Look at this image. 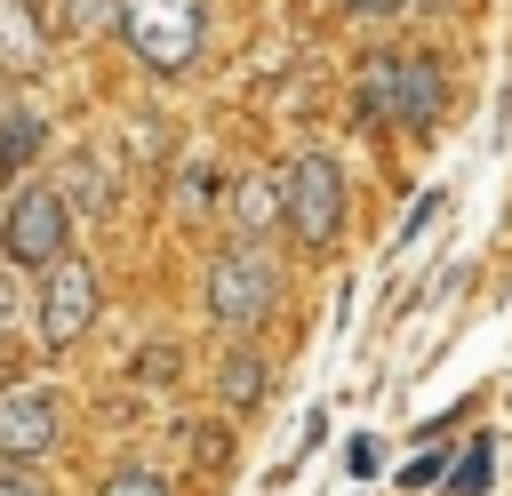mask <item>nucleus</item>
<instances>
[{
  "label": "nucleus",
  "instance_id": "1",
  "mask_svg": "<svg viewBox=\"0 0 512 496\" xmlns=\"http://www.w3.org/2000/svg\"><path fill=\"white\" fill-rule=\"evenodd\" d=\"M440 96H448L440 88V64L416 56V48H384V56L360 64V104L384 128H432L440 120Z\"/></svg>",
  "mask_w": 512,
  "mask_h": 496
},
{
  "label": "nucleus",
  "instance_id": "2",
  "mask_svg": "<svg viewBox=\"0 0 512 496\" xmlns=\"http://www.w3.org/2000/svg\"><path fill=\"white\" fill-rule=\"evenodd\" d=\"M112 24L144 72H184L200 56V32H208L200 0H112Z\"/></svg>",
  "mask_w": 512,
  "mask_h": 496
},
{
  "label": "nucleus",
  "instance_id": "3",
  "mask_svg": "<svg viewBox=\"0 0 512 496\" xmlns=\"http://www.w3.org/2000/svg\"><path fill=\"white\" fill-rule=\"evenodd\" d=\"M280 224L304 248H328L344 232V168L328 152H296L288 160V176H280Z\"/></svg>",
  "mask_w": 512,
  "mask_h": 496
},
{
  "label": "nucleus",
  "instance_id": "4",
  "mask_svg": "<svg viewBox=\"0 0 512 496\" xmlns=\"http://www.w3.org/2000/svg\"><path fill=\"white\" fill-rule=\"evenodd\" d=\"M272 288H280L272 248H264V240H232V248L208 264V320L240 336V328H256V320L272 312Z\"/></svg>",
  "mask_w": 512,
  "mask_h": 496
},
{
  "label": "nucleus",
  "instance_id": "5",
  "mask_svg": "<svg viewBox=\"0 0 512 496\" xmlns=\"http://www.w3.org/2000/svg\"><path fill=\"white\" fill-rule=\"evenodd\" d=\"M64 232H72V200L56 184H24L8 208H0V248L8 264H56L64 256Z\"/></svg>",
  "mask_w": 512,
  "mask_h": 496
},
{
  "label": "nucleus",
  "instance_id": "6",
  "mask_svg": "<svg viewBox=\"0 0 512 496\" xmlns=\"http://www.w3.org/2000/svg\"><path fill=\"white\" fill-rule=\"evenodd\" d=\"M88 320H96V264L64 248L56 264H40V344L64 352L88 336Z\"/></svg>",
  "mask_w": 512,
  "mask_h": 496
},
{
  "label": "nucleus",
  "instance_id": "7",
  "mask_svg": "<svg viewBox=\"0 0 512 496\" xmlns=\"http://www.w3.org/2000/svg\"><path fill=\"white\" fill-rule=\"evenodd\" d=\"M56 448V392L48 384H0V456L32 464Z\"/></svg>",
  "mask_w": 512,
  "mask_h": 496
},
{
  "label": "nucleus",
  "instance_id": "8",
  "mask_svg": "<svg viewBox=\"0 0 512 496\" xmlns=\"http://www.w3.org/2000/svg\"><path fill=\"white\" fill-rule=\"evenodd\" d=\"M232 224H240V240H264L280 224V176H248L232 192Z\"/></svg>",
  "mask_w": 512,
  "mask_h": 496
},
{
  "label": "nucleus",
  "instance_id": "9",
  "mask_svg": "<svg viewBox=\"0 0 512 496\" xmlns=\"http://www.w3.org/2000/svg\"><path fill=\"white\" fill-rule=\"evenodd\" d=\"M216 400H224V408H256V400H264V360H256V352H224Z\"/></svg>",
  "mask_w": 512,
  "mask_h": 496
},
{
  "label": "nucleus",
  "instance_id": "10",
  "mask_svg": "<svg viewBox=\"0 0 512 496\" xmlns=\"http://www.w3.org/2000/svg\"><path fill=\"white\" fill-rule=\"evenodd\" d=\"M40 144H48V128H40V112H24V104H16V112L0 120V168L16 176V168H24L32 152H40Z\"/></svg>",
  "mask_w": 512,
  "mask_h": 496
},
{
  "label": "nucleus",
  "instance_id": "11",
  "mask_svg": "<svg viewBox=\"0 0 512 496\" xmlns=\"http://www.w3.org/2000/svg\"><path fill=\"white\" fill-rule=\"evenodd\" d=\"M448 464H456V472H448V488H456V496H480V488L496 480V448H488V432H480V440H464Z\"/></svg>",
  "mask_w": 512,
  "mask_h": 496
},
{
  "label": "nucleus",
  "instance_id": "12",
  "mask_svg": "<svg viewBox=\"0 0 512 496\" xmlns=\"http://www.w3.org/2000/svg\"><path fill=\"white\" fill-rule=\"evenodd\" d=\"M96 496H168V480H160L152 464H112V472L96 480Z\"/></svg>",
  "mask_w": 512,
  "mask_h": 496
},
{
  "label": "nucleus",
  "instance_id": "13",
  "mask_svg": "<svg viewBox=\"0 0 512 496\" xmlns=\"http://www.w3.org/2000/svg\"><path fill=\"white\" fill-rule=\"evenodd\" d=\"M440 464H448V456H440V448H424V456H416L400 480H408V488H432V480H440Z\"/></svg>",
  "mask_w": 512,
  "mask_h": 496
},
{
  "label": "nucleus",
  "instance_id": "14",
  "mask_svg": "<svg viewBox=\"0 0 512 496\" xmlns=\"http://www.w3.org/2000/svg\"><path fill=\"white\" fill-rule=\"evenodd\" d=\"M112 0H64V24H104Z\"/></svg>",
  "mask_w": 512,
  "mask_h": 496
},
{
  "label": "nucleus",
  "instance_id": "15",
  "mask_svg": "<svg viewBox=\"0 0 512 496\" xmlns=\"http://www.w3.org/2000/svg\"><path fill=\"white\" fill-rule=\"evenodd\" d=\"M0 496H40V480H24V472H8V480H0Z\"/></svg>",
  "mask_w": 512,
  "mask_h": 496
},
{
  "label": "nucleus",
  "instance_id": "16",
  "mask_svg": "<svg viewBox=\"0 0 512 496\" xmlns=\"http://www.w3.org/2000/svg\"><path fill=\"white\" fill-rule=\"evenodd\" d=\"M352 8H360V16H384V8H400V0H352Z\"/></svg>",
  "mask_w": 512,
  "mask_h": 496
},
{
  "label": "nucleus",
  "instance_id": "17",
  "mask_svg": "<svg viewBox=\"0 0 512 496\" xmlns=\"http://www.w3.org/2000/svg\"><path fill=\"white\" fill-rule=\"evenodd\" d=\"M8 304H16V296H8V280H0V320H8Z\"/></svg>",
  "mask_w": 512,
  "mask_h": 496
}]
</instances>
